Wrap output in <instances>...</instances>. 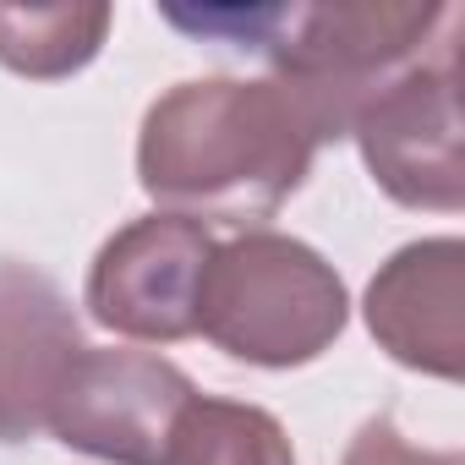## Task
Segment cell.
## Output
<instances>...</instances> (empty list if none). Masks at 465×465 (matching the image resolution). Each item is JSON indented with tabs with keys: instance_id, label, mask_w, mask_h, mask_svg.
Returning <instances> with one entry per match:
<instances>
[{
	"instance_id": "1",
	"label": "cell",
	"mask_w": 465,
	"mask_h": 465,
	"mask_svg": "<svg viewBox=\"0 0 465 465\" xmlns=\"http://www.w3.org/2000/svg\"><path fill=\"white\" fill-rule=\"evenodd\" d=\"M323 137L274 77H197L164 88L137 132V186L159 213L263 230L312 175Z\"/></svg>"
},
{
	"instance_id": "2",
	"label": "cell",
	"mask_w": 465,
	"mask_h": 465,
	"mask_svg": "<svg viewBox=\"0 0 465 465\" xmlns=\"http://www.w3.org/2000/svg\"><path fill=\"white\" fill-rule=\"evenodd\" d=\"M175 28L224 34L236 50H252L274 66L302 110L312 115L323 143L351 137L356 110L394 83L405 66L432 55L460 12L443 0H323V6H230V12H164Z\"/></svg>"
},
{
	"instance_id": "3",
	"label": "cell",
	"mask_w": 465,
	"mask_h": 465,
	"mask_svg": "<svg viewBox=\"0 0 465 465\" xmlns=\"http://www.w3.org/2000/svg\"><path fill=\"white\" fill-rule=\"evenodd\" d=\"M351 323L340 269L280 230H242L213 247L197 302V334L247 367L291 372L334 351Z\"/></svg>"
},
{
	"instance_id": "4",
	"label": "cell",
	"mask_w": 465,
	"mask_h": 465,
	"mask_svg": "<svg viewBox=\"0 0 465 465\" xmlns=\"http://www.w3.org/2000/svg\"><path fill=\"white\" fill-rule=\"evenodd\" d=\"M367 175L400 203L427 213H460L465 203V126H460V77L454 34L383 83L351 121Z\"/></svg>"
},
{
	"instance_id": "5",
	"label": "cell",
	"mask_w": 465,
	"mask_h": 465,
	"mask_svg": "<svg viewBox=\"0 0 465 465\" xmlns=\"http://www.w3.org/2000/svg\"><path fill=\"white\" fill-rule=\"evenodd\" d=\"M192 394H197V383L153 351L83 345L72 356V367L61 372L45 432H55V443H66V449L110 460V465H159L170 427Z\"/></svg>"
},
{
	"instance_id": "6",
	"label": "cell",
	"mask_w": 465,
	"mask_h": 465,
	"mask_svg": "<svg viewBox=\"0 0 465 465\" xmlns=\"http://www.w3.org/2000/svg\"><path fill=\"white\" fill-rule=\"evenodd\" d=\"M208 258H213V236L203 224L175 213H143L99 247L83 307L99 329L143 345L192 340Z\"/></svg>"
},
{
	"instance_id": "7",
	"label": "cell",
	"mask_w": 465,
	"mask_h": 465,
	"mask_svg": "<svg viewBox=\"0 0 465 465\" xmlns=\"http://www.w3.org/2000/svg\"><path fill=\"white\" fill-rule=\"evenodd\" d=\"M372 340L411 372L460 383L465 372V242L427 236L400 247L367 285Z\"/></svg>"
},
{
	"instance_id": "8",
	"label": "cell",
	"mask_w": 465,
	"mask_h": 465,
	"mask_svg": "<svg viewBox=\"0 0 465 465\" xmlns=\"http://www.w3.org/2000/svg\"><path fill=\"white\" fill-rule=\"evenodd\" d=\"M83 351V329L61 285L17 258H0V443L45 432L61 372Z\"/></svg>"
},
{
	"instance_id": "9",
	"label": "cell",
	"mask_w": 465,
	"mask_h": 465,
	"mask_svg": "<svg viewBox=\"0 0 465 465\" xmlns=\"http://www.w3.org/2000/svg\"><path fill=\"white\" fill-rule=\"evenodd\" d=\"M159 465H296V449L274 411L192 394L170 427Z\"/></svg>"
},
{
	"instance_id": "10",
	"label": "cell",
	"mask_w": 465,
	"mask_h": 465,
	"mask_svg": "<svg viewBox=\"0 0 465 465\" xmlns=\"http://www.w3.org/2000/svg\"><path fill=\"white\" fill-rule=\"evenodd\" d=\"M110 23L115 12L104 0H88V6H0V66L34 83L72 77L104 50Z\"/></svg>"
},
{
	"instance_id": "11",
	"label": "cell",
	"mask_w": 465,
	"mask_h": 465,
	"mask_svg": "<svg viewBox=\"0 0 465 465\" xmlns=\"http://www.w3.org/2000/svg\"><path fill=\"white\" fill-rule=\"evenodd\" d=\"M340 465H465V454L460 449H416L389 416H372V421H361V432L351 438Z\"/></svg>"
}]
</instances>
